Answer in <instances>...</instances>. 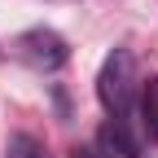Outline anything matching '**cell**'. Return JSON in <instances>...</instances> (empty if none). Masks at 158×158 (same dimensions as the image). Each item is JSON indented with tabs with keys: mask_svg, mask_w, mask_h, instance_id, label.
Returning a JSON list of instances; mask_svg holds the SVG:
<instances>
[{
	"mask_svg": "<svg viewBox=\"0 0 158 158\" xmlns=\"http://www.w3.org/2000/svg\"><path fill=\"white\" fill-rule=\"evenodd\" d=\"M136 62L127 48H114L106 62H101V75H97V97L101 106L110 110V118H127L132 110V97H136Z\"/></svg>",
	"mask_w": 158,
	"mask_h": 158,
	"instance_id": "obj_1",
	"label": "cell"
},
{
	"mask_svg": "<svg viewBox=\"0 0 158 158\" xmlns=\"http://www.w3.org/2000/svg\"><path fill=\"white\" fill-rule=\"evenodd\" d=\"M13 48H18V57H22L27 66H35V70H62L66 66V57H70V48H66V40L57 35V31H48V27H35V31H22L13 40Z\"/></svg>",
	"mask_w": 158,
	"mask_h": 158,
	"instance_id": "obj_2",
	"label": "cell"
},
{
	"mask_svg": "<svg viewBox=\"0 0 158 158\" xmlns=\"http://www.w3.org/2000/svg\"><path fill=\"white\" fill-rule=\"evenodd\" d=\"M97 154L101 158H141V145L132 141L127 118H110V123L97 132Z\"/></svg>",
	"mask_w": 158,
	"mask_h": 158,
	"instance_id": "obj_3",
	"label": "cell"
},
{
	"mask_svg": "<svg viewBox=\"0 0 158 158\" xmlns=\"http://www.w3.org/2000/svg\"><path fill=\"white\" fill-rule=\"evenodd\" d=\"M141 114H145L149 141H158V79H145V88H141Z\"/></svg>",
	"mask_w": 158,
	"mask_h": 158,
	"instance_id": "obj_4",
	"label": "cell"
},
{
	"mask_svg": "<svg viewBox=\"0 0 158 158\" xmlns=\"http://www.w3.org/2000/svg\"><path fill=\"white\" fill-rule=\"evenodd\" d=\"M9 158H48V154H44V145H40L35 136H27V132H18L13 141H9Z\"/></svg>",
	"mask_w": 158,
	"mask_h": 158,
	"instance_id": "obj_5",
	"label": "cell"
},
{
	"mask_svg": "<svg viewBox=\"0 0 158 158\" xmlns=\"http://www.w3.org/2000/svg\"><path fill=\"white\" fill-rule=\"evenodd\" d=\"M75 158H101V154H97V149H88V145H79V149H75Z\"/></svg>",
	"mask_w": 158,
	"mask_h": 158,
	"instance_id": "obj_6",
	"label": "cell"
}]
</instances>
